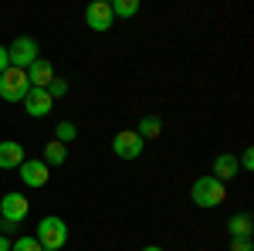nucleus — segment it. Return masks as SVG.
I'll return each mask as SVG.
<instances>
[{
    "instance_id": "7",
    "label": "nucleus",
    "mask_w": 254,
    "mask_h": 251,
    "mask_svg": "<svg viewBox=\"0 0 254 251\" xmlns=\"http://www.w3.org/2000/svg\"><path fill=\"white\" fill-rule=\"evenodd\" d=\"M112 7H109V0H92L88 7H85V24L95 31V34H105L109 27H112Z\"/></svg>"
},
{
    "instance_id": "19",
    "label": "nucleus",
    "mask_w": 254,
    "mask_h": 251,
    "mask_svg": "<svg viewBox=\"0 0 254 251\" xmlns=\"http://www.w3.org/2000/svg\"><path fill=\"white\" fill-rule=\"evenodd\" d=\"M44 92H48L51 98H64V95H68V82H64V78H55V82H51Z\"/></svg>"
},
{
    "instance_id": "9",
    "label": "nucleus",
    "mask_w": 254,
    "mask_h": 251,
    "mask_svg": "<svg viewBox=\"0 0 254 251\" xmlns=\"http://www.w3.org/2000/svg\"><path fill=\"white\" fill-rule=\"evenodd\" d=\"M20 105H24V112H27L31 119H44V116H51L55 98L48 95L44 88H31V92L24 95V102H20Z\"/></svg>"
},
{
    "instance_id": "13",
    "label": "nucleus",
    "mask_w": 254,
    "mask_h": 251,
    "mask_svg": "<svg viewBox=\"0 0 254 251\" xmlns=\"http://www.w3.org/2000/svg\"><path fill=\"white\" fill-rule=\"evenodd\" d=\"M251 231H254V221H251L248 211L234 214V217L227 221V234H231V238H251Z\"/></svg>"
},
{
    "instance_id": "4",
    "label": "nucleus",
    "mask_w": 254,
    "mask_h": 251,
    "mask_svg": "<svg viewBox=\"0 0 254 251\" xmlns=\"http://www.w3.org/2000/svg\"><path fill=\"white\" fill-rule=\"evenodd\" d=\"M27 92H31L27 72H20V68H7V72L0 75V98H3V102H24Z\"/></svg>"
},
{
    "instance_id": "16",
    "label": "nucleus",
    "mask_w": 254,
    "mask_h": 251,
    "mask_svg": "<svg viewBox=\"0 0 254 251\" xmlns=\"http://www.w3.org/2000/svg\"><path fill=\"white\" fill-rule=\"evenodd\" d=\"M75 136H78V126H75V122H68V119H61L58 126H55V139L64 143V146H68V143H75Z\"/></svg>"
},
{
    "instance_id": "8",
    "label": "nucleus",
    "mask_w": 254,
    "mask_h": 251,
    "mask_svg": "<svg viewBox=\"0 0 254 251\" xmlns=\"http://www.w3.org/2000/svg\"><path fill=\"white\" fill-rule=\"evenodd\" d=\"M20 180H24V187H44L48 180H51V167L44 163V160H24L17 167Z\"/></svg>"
},
{
    "instance_id": "25",
    "label": "nucleus",
    "mask_w": 254,
    "mask_h": 251,
    "mask_svg": "<svg viewBox=\"0 0 254 251\" xmlns=\"http://www.w3.org/2000/svg\"><path fill=\"white\" fill-rule=\"evenodd\" d=\"M142 251H163V248H159V245H146Z\"/></svg>"
},
{
    "instance_id": "2",
    "label": "nucleus",
    "mask_w": 254,
    "mask_h": 251,
    "mask_svg": "<svg viewBox=\"0 0 254 251\" xmlns=\"http://www.w3.org/2000/svg\"><path fill=\"white\" fill-rule=\"evenodd\" d=\"M38 245L48 251H61L64 245H68V224L61 221V217H41L38 224Z\"/></svg>"
},
{
    "instance_id": "10",
    "label": "nucleus",
    "mask_w": 254,
    "mask_h": 251,
    "mask_svg": "<svg viewBox=\"0 0 254 251\" xmlns=\"http://www.w3.org/2000/svg\"><path fill=\"white\" fill-rule=\"evenodd\" d=\"M55 78H58V75H55V65H51L48 58H38L31 68H27V82H31V88H48Z\"/></svg>"
},
{
    "instance_id": "3",
    "label": "nucleus",
    "mask_w": 254,
    "mask_h": 251,
    "mask_svg": "<svg viewBox=\"0 0 254 251\" xmlns=\"http://www.w3.org/2000/svg\"><path fill=\"white\" fill-rule=\"evenodd\" d=\"M38 58H41V48H38V41L31 38V34L14 38V44L7 48V61H10V68H20V72H27Z\"/></svg>"
},
{
    "instance_id": "17",
    "label": "nucleus",
    "mask_w": 254,
    "mask_h": 251,
    "mask_svg": "<svg viewBox=\"0 0 254 251\" xmlns=\"http://www.w3.org/2000/svg\"><path fill=\"white\" fill-rule=\"evenodd\" d=\"M109 7H112V17H136L139 14V0H116Z\"/></svg>"
},
{
    "instance_id": "15",
    "label": "nucleus",
    "mask_w": 254,
    "mask_h": 251,
    "mask_svg": "<svg viewBox=\"0 0 254 251\" xmlns=\"http://www.w3.org/2000/svg\"><path fill=\"white\" fill-rule=\"evenodd\" d=\"M163 133V119L159 116H146V119H139V129H136V136L146 143V139H156V136Z\"/></svg>"
},
{
    "instance_id": "1",
    "label": "nucleus",
    "mask_w": 254,
    "mask_h": 251,
    "mask_svg": "<svg viewBox=\"0 0 254 251\" xmlns=\"http://www.w3.org/2000/svg\"><path fill=\"white\" fill-rule=\"evenodd\" d=\"M190 200H193L196 207H203V211H210V207H220L224 200H227V183H220L217 176H196L193 187H190Z\"/></svg>"
},
{
    "instance_id": "23",
    "label": "nucleus",
    "mask_w": 254,
    "mask_h": 251,
    "mask_svg": "<svg viewBox=\"0 0 254 251\" xmlns=\"http://www.w3.org/2000/svg\"><path fill=\"white\" fill-rule=\"evenodd\" d=\"M14 228H17L14 221H3V217H0V231H3V234H10V231H14Z\"/></svg>"
},
{
    "instance_id": "21",
    "label": "nucleus",
    "mask_w": 254,
    "mask_h": 251,
    "mask_svg": "<svg viewBox=\"0 0 254 251\" xmlns=\"http://www.w3.org/2000/svg\"><path fill=\"white\" fill-rule=\"evenodd\" d=\"M237 167L241 170H254V150H244V156L237 160Z\"/></svg>"
},
{
    "instance_id": "5",
    "label": "nucleus",
    "mask_w": 254,
    "mask_h": 251,
    "mask_svg": "<svg viewBox=\"0 0 254 251\" xmlns=\"http://www.w3.org/2000/svg\"><path fill=\"white\" fill-rule=\"evenodd\" d=\"M27 214H31V200H27L24 193L10 190V193H3V197H0V217H3V221H14V224H20Z\"/></svg>"
},
{
    "instance_id": "20",
    "label": "nucleus",
    "mask_w": 254,
    "mask_h": 251,
    "mask_svg": "<svg viewBox=\"0 0 254 251\" xmlns=\"http://www.w3.org/2000/svg\"><path fill=\"white\" fill-rule=\"evenodd\" d=\"M231 251H254L251 238H231Z\"/></svg>"
},
{
    "instance_id": "11",
    "label": "nucleus",
    "mask_w": 254,
    "mask_h": 251,
    "mask_svg": "<svg viewBox=\"0 0 254 251\" xmlns=\"http://www.w3.org/2000/svg\"><path fill=\"white\" fill-rule=\"evenodd\" d=\"M24 160L27 156H24V146L20 143H14V139H3L0 143V170H17Z\"/></svg>"
},
{
    "instance_id": "14",
    "label": "nucleus",
    "mask_w": 254,
    "mask_h": 251,
    "mask_svg": "<svg viewBox=\"0 0 254 251\" xmlns=\"http://www.w3.org/2000/svg\"><path fill=\"white\" fill-rule=\"evenodd\" d=\"M48 167H61V163H68V146L58 143V139H48L44 143V156H41Z\"/></svg>"
},
{
    "instance_id": "18",
    "label": "nucleus",
    "mask_w": 254,
    "mask_h": 251,
    "mask_svg": "<svg viewBox=\"0 0 254 251\" xmlns=\"http://www.w3.org/2000/svg\"><path fill=\"white\" fill-rule=\"evenodd\" d=\"M10 251H44V248L38 245L34 234H20L17 241H10Z\"/></svg>"
},
{
    "instance_id": "12",
    "label": "nucleus",
    "mask_w": 254,
    "mask_h": 251,
    "mask_svg": "<svg viewBox=\"0 0 254 251\" xmlns=\"http://www.w3.org/2000/svg\"><path fill=\"white\" fill-rule=\"evenodd\" d=\"M237 170H241V167H237V156L220 153L214 160V173H210V176H217L220 183H227V180H234V176H237Z\"/></svg>"
},
{
    "instance_id": "22",
    "label": "nucleus",
    "mask_w": 254,
    "mask_h": 251,
    "mask_svg": "<svg viewBox=\"0 0 254 251\" xmlns=\"http://www.w3.org/2000/svg\"><path fill=\"white\" fill-rule=\"evenodd\" d=\"M7 68H10V61H7V48H3V44H0V75H3V72H7Z\"/></svg>"
},
{
    "instance_id": "24",
    "label": "nucleus",
    "mask_w": 254,
    "mask_h": 251,
    "mask_svg": "<svg viewBox=\"0 0 254 251\" xmlns=\"http://www.w3.org/2000/svg\"><path fill=\"white\" fill-rule=\"evenodd\" d=\"M0 251H10V238L7 234H0Z\"/></svg>"
},
{
    "instance_id": "6",
    "label": "nucleus",
    "mask_w": 254,
    "mask_h": 251,
    "mask_svg": "<svg viewBox=\"0 0 254 251\" xmlns=\"http://www.w3.org/2000/svg\"><path fill=\"white\" fill-rule=\"evenodd\" d=\"M142 139L136 136V129H122V133L112 136V153L119 156V160H139L142 156Z\"/></svg>"
}]
</instances>
